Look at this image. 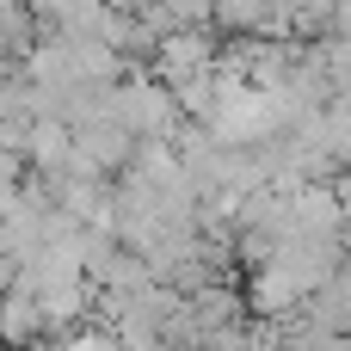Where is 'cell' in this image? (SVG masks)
I'll use <instances>...</instances> for the list:
<instances>
[{
  "instance_id": "6da1fadb",
  "label": "cell",
  "mask_w": 351,
  "mask_h": 351,
  "mask_svg": "<svg viewBox=\"0 0 351 351\" xmlns=\"http://www.w3.org/2000/svg\"><path fill=\"white\" fill-rule=\"evenodd\" d=\"M216 56H222V37H216L210 25H185V31H167V37L154 43L148 74H154L160 86H173V80H185V74L216 68Z\"/></svg>"
},
{
  "instance_id": "7a4b0ae2",
  "label": "cell",
  "mask_w": 351,
  "mask_h": 351,
  "mask_svg": "<svg viewBox=\"0 0 351 351\" xmlns=\"http://www.w3.org/2000/svg\"><path fill=\"white\" fill-rule=\"evenodd\" d=\"M302 327H315V333H333V339H351V259L346 271H333L308 302H302V315H296Z\"/></svg>"
},
{
  "instance_id": "3957f363",
  "label": "cell",
  "mask_w": 351,
  "mask_h": 351,
  "mask_svg": "<svg viewBox=\"0 0 351 351\" xmlns=\"http://www.w3.org/2000/svg\"><path fill=\"white\" fill-rule=\"evenodd\" d=\"M265 19V0H210V25L222 31H259Z\"/></svg>"
},
{
  "instance_id": "277c9868",
  "label": "cell",
  "mask_w": 351,
  "mask_h": 351,
  "mask_svg": "<svg viewBox=\"0 0 351 351\" xmlns=\"http://www.w3.org/2000/svg\"><path fill=\"white\" fill-rule=\"evenodd\" d=\"M339 247H346V259H351V216H346V228H339Z\"/></svg>"
}]
</instances>
